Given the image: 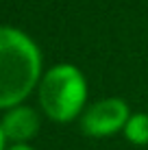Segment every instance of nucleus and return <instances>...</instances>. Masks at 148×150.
<instances>
[{"label":"nucleus","instance_id":"obj_3","mask_svg":"<svg viewBox=\"0 0 148 150\" xmlns=\"http://www.w3.org/2000/svg\"><path fill=\"white\" fill-rule=\"evenodd\" d=\"M129 117H131L129 107H126L124 100L107 98V100H100L96 105H91L85 111L83 120H81V126L91 137H107V135L118 133L120 128H124Z\"/></svg>","mask_w":148,"mask_h":150},{"label":"nucleus","instance_id":"obj_4","mask_svg":"<svg viewBox=\"0 0 148 150\" xmlns=\"http://www.w3.org/2000/svg\"><path fill=\"white\" fill-rule=\"evenodd\" d=\"M2 133L7 139H11L15 144H26L28 139H33L39 131V117L30 107H13L7 111V115L0 122Z\"/></svg>","mask_w":148,"mask_h":150},{"label":"nucleus","instance_id":"obj_1","mask_svg":"<svg viewBox=\"0 0 148 150\" xmlns=\"http://www.w3.org/2000/svg\"><path fill=\"white\" fill-rule=\"evenodd\" d=\"M42 54L22 30L0 26V109H13L37 85Z\"/></svg>","mask_w":148,"mask_h":150},{"label":"nucleus","instance_id":"obj_6","mask_svg":"<svg viewBox=\"0 0 148 150\" xmlns=\"http://www.w3.org/2000/svg\"><path fill=\"white\" fill-rule=\"evenodd\" d=\"M9 150H33V148L26 146V144H13V146L9 148Z\"/></svg>","mask_w":148,"mask_h":150},{"label":"nucleus","instance_id":"obj_5","mask_svg":"<svg viewBox=\"0 0 148 150\" xmlns=\"http://www.w3.org/2000/svg\"><path fill=\"white\" fill-rule=\"evenodd\" d=\"M124 135L131 144H137V146L148 144V115L146 113H135V115L129 117V122L124 126Z\"/></svg>","mask_w":148,"mask_h":150},{"label":"nucleus","instance_id":"obj_7","mask_svg":"<svg viewBox=\"0 0 148 150\" xmlns=\"http://www.w3.org/2000/svg\"><path fill=\"white\" fill-rule=\"evenodd\" d=\"M4 142H7V137H4V133H2V126H0V150H4Z\"/></svg>","mask_w":148,"mask_h":150},{"label":"nucleus","instance_id":"obj_2","mask_svg":"<svg viewBox=\"0 0 148 150\" xmlns=\"http://www.w3.org/2000/svg\"><path fill=\"white\" fill-rule=\"evenodd\" d=\"M87 100V83L79 68L68 63L55 65L39 83V102L55 122H70L81 115Z\"/></svg>","mask_w":148,"mask_h":150}]
</instances>
